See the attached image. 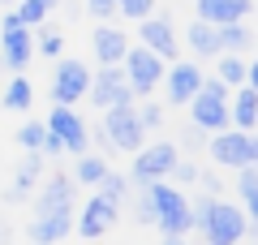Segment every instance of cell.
<instances>
[{"label":"cell","instance_id":"cell-1","mask_svg":"<svg viewBox=\"0 0 258 245\" xmlns=\"http://www.w3.org/2000/svg\"><path fill=\"white\" fill-rule=\"evenodd\" d=\"M194 211V228L207 236V245H241L249 232V215L237 202H224L215 194H203L198 202H189Z\"/></svg>","mask_w":258,"mask_h":245},{"label":"cell","instance_id":"cell-2","mask_svg":"<svg viewBox=\"0 0 258 245\" xmlns=\"http://www.w3.org/2000/svg\"><path fill=\"white\" fill-rule=\"evenodd\" d=\"M142 194L151 202V224L164 236H189L194 232V211H189V194L185 190H176L168 181H151V185H142Z\"/></svg>","mask_w":258,"mask_h":245},{"label":"cell","instance_id":"cell-3","mask_svg":"<svg viewBox=\"0 0 258 245\" xmlns=\"http://www.w3.org/2000/svg\"><path fill=\"white\" fill-rule=\"evenodd\" d=\"M228 86H224L220 78H207L203 73V86H198V95H194L185 108H189V125L203 129L207 138L220 134V129H228Z\"/></svg>","mask_w":258,"mask_h":245},{"label":"cell","instance_id":"cell-4","mask_svg":"<svg viewBox=\"0 0 258 245\" xmlns=\"http://www.w3.org/2000/svg\"><path fill=\"white\" fill-rule=\"evenodd\" d=\"M164 69H168V65L159 60L155 52H147L142 43H138V47L129 43L125 56H120V73H125V86H129V95H134V99H151V95H155V86L164 82Z\"/></svg>","mask_w":258,"mask_h":245},{"label":"cell","instance_id":"cell-5","mask_svg":"<svg viewBox=\"0 0 258 245\" xmlns=\"http://www.w3.org/2000/svg\"><path fill=\"white\" fill-rule=\"evenodd\" d=\"M207 151H211V159L220 163V168L241 172V168H254L258 163V138L241 134V129H220V134L207 138Z\"/></svg>","mask_w":258,"mask_h":245},{"label":"cell","instance_id":"cell-6","mask_svg":"<svg viewBox=\"0 0 258 245\" xmlns=\"http://www.w3.org/2000/svg\"><path fill=\"white\" fill-rule=\"evenodd\" d=\"M86 86H91V69H86V60L60 56L56 69H52V86H47L52 108H74V103H82L86 99Z\"/></svg>","mask_w":258,"mask_h":245},{"label":"cell","instance_id":"cell-7","mask_svg":"<svg viewBox=\"0 0 258 245\" xmlns=\"http://www.w3.org/2000/svg\"><path fill=\"white\" fill-rule=\"evenodd\" d=\"M181 159V146L176 142H147L142 151H134V168H129V181L151 185V181H168L172 163Z\"/></svg>","mask_w":258,"mask_h":245},{"label":"cell","instance_id":"cell-8","mask_svg":"<svg viewBox=\"0 0 258 245\" xmlns=\"http://www.w3.org/2000/svg\"><path fill=\"white\" fill-rule=\"evenodd\" d=\"M103 142H108V151H142L147 146V134H142L138 116H134V108H108L103 112V125H99Z\"/></svg>","mask_w":258,"mask_h":245},{"label":"cell","instance_id":"cell-9","mask_svg":"<svg viewBox=\"0 0 258 245\" xmlns=\"http://www.w3.org/2000/svg\"><path fill=\"white\" fill-rule=\"evenodd\" d=\"M43 129L60 142L64 155H86L91 151V129H86V120L78 116L74 108H52L47 120H43Z\"/></svg>","mask_w":258,"mask_h":245},{"label":"cell","instance_id":"cell-10","mask_svg":"<svg viewBox=\"0 0 258 245\" xmlns=\"http://www.w3.org/2000/svg\"><path fill=\"white\" fill-rule=\"evenodd\" d=\"M35 56V30L18 26L9 13H0V65L9 73H22Z\"/></svg>","mask_w":258,"mask_h":245},{"label":"cell","instance_id":"cell-11","mask_svg":"<svg viewBox=\"0 0 258 245\" xmlns=\"http://www.w3.org/2000/svg\"><path fill=\"white\" fill-rule=\"evenodd\" d=\"M86 99H91L99 112H108V108H134V103H138L134 95H129V86H125V73H120V65H108V69L91 73Z\"/></svg>","mask_w":258,"mask_h":245},{"label":"cell","instance_id":"cell-12","mask_svg":"<svg viewBox=\"0 0 258 245\" xmlns=\"http://www.w3.org/2000/svg\"><path fill=\"white\" fill-rule=\"evenodd\" d=\"M138 43L147 47V52H155L164 65L181 56V39H176V26H172L168 13H151V18L138 22Z\"/></svg>","mask_w":258,"mask_h":245},{"label":"cell","instance_id":"cell-13","mask_svg":"<svg viewBox=\"0 0 258 245\" xmlns=\"http://www.w3.org/2000/svg\"><path fill=\"white\" fill-rule=\"evenodd\" d=\"M116 224H120V207H116V202H108V198H99V194H91V198H86V207L74 215V232L86 236V241L108 236Z\"/></svg>","mask_w":258,"mask_h":245},{"label":"cell","instance_id":"cell-14","mask_svg":"<svg viewBox=\"0 0 258 245\" xmlns=\"http://www.w3.org/2000/svg\"><path fill=\"white\" fill-rule=\"evenodd\" d=\"M164 99L172 103V108H185V103L198 95V86H203V69H198V60H172L164 69Z\"/></svg>","mask_w":258,"mask_h":245},{"label":"cell","instance_id":"cell-15","mask_svg":"<svg viewBox=\"0 0 258 245\" xmlns=\"http://www.w3.org/2000/svg\"><path fill=\"white\" fill-rule=\"evenodd\" d=\"M78 202V185L69 172H52V181H43V190L35 194V215L43 211H74Z\"/></svg>","mask_w":258,"mask_h":245},{"label":"cell","instance_id":"cell-16","mask_svg":"<svg viewBox=\"0 0 258 245\" xmlns=\"http://www.w3.org/2000/svg\"><path fill=\"white\" fill-rule=\"evenodd\" d=\"M125 47H129V35H125L120 26H112V22H99V26L91 30V56L99 60V69H108V65H120Z\"/></svg>","mask_w":258,"mask_h":245},{"label":"cell","instance_id":"cell-17","mask_svg":"<svg viewBox=\"0 0 258 245\" xmlns=\"http://www.w3.org/2000/svg\"><path fill=\"white\" fill-rule=\"evenodd\" d=\"M30 245H60L64 236L74 232V211H43L30 219Z\"/></svg>","mask_w":258,"mask_h":245},{"label":"cell","instance_id":"cell-18","mask_svg":"<svg viewBox=\"0 0 258 245\" xmlns=\"http://www.w3.org/2000/svg\"><path fill=\"white\" fill-rule=\"evenodd\" d=\"M249 0H194V13L198 22L207 26H232V22H245L249 18Z\"/></svg>","mask_w":258,"mask_h":245},{"label":"cell","instance_id":"cell-19","mask_svg":"<svg viewBox=\"0 0 258 245\" xmlns=\"http://www.w3.org/2000/svg\"><path fill=\"white\" fill-rule=\"evenodd\" d=\"M43 181V155L39 151H26L18 163V172H13V185L5 190V202H26L35 194V185Z\"/></svg>","mask_w":258,"mask_h":245},{"label":"cell","instance_id":"cell-20","mask_svg":"<svg viewBox=\"0 0 258 245\" xmlns=\"http://www.w3.org/2000/svg\"><path fill=\"white\" fill-rule=\"evenodd\" d=\"M228 129H241V134L258 129V91L254 86H237L228 95Z\"/></svg>","mask_w":258,"mask_h":245},{"label":"cell","instance_id":"cell-21","mask_svg":"<svg viewBox=\"0 0 258 245\" xmlns=\"http://www.w3.org/2000/svg\"><path fill=\"white\" fill-rule=\"evenodd\" d=\"M249 43H254V30H249V22L215 26V47H220V56H245Z\"/></svg>","mask_w":258,"mask_h":245},{"label":"cell","instance_id":"cell-22","mask_svg":"<svg viewBox=\"0 0 258 245\" xmlns=\"http://www.w3.org/2000/svg\"><path fill=\"white\" fill-rule=\"evenodd\" d=\"M30 103H35V86H30L26 73H13L9 82H5V91H0V108L5 112H26Z\"/></svg>","mask_w":258,"mask_h":245},{"label":"cell","instance_id":"cell-23","mask_svg":"<svg viewBox=\"0 0 258 245\" xmlns=\"http://www.w3.org/2000/svg\"><path fill=\"white\" fill-rule=\"evenodd\" d=\"M185 43H189L194 60H211V56H220V47H215V26H207V22L194 18L189 30H185Z\"/></svg>","mask_w":258,"mask_h":245},{"label":"cell","instance_id":"cell-24","mask_svg":"<svg viewBox=\"0 0 258 245\" xmlns=\"http://www.w3.org/2000/svg\"><path fill=\"white\" fill-rule=\"evenodd\" d=\"M112 168H108V159H103L99 151H86V155H78V163H74V185H99L103 176H108Z\"/></svg>","mask_w":258,"mask_h":245},{"label":"cell","instance_id":"cell-25","mask_svg":"<svg viewBox=\"0 0 258 245\" xmlns=\"http://www.w3.org/2000/svg\"><path fill=\"white\" fill-rule=\"evenodd\" d=\"M215 78L228 86V91H237V86H254V69H249L245 56H220V73Z\"/></svg>","mask_w":258,"mask_h":245},{"label":"cell","instance_id":"cell-26","mask_svg":"<svg viewBox=\"0 0 258 245\" xmlns=\"http://www.w3.org/2000/svg\"><path fill=\"white\" fill-rule=\"evenodd\" d=\"M237 194H241L237 207L245 211V215H254V211H258V163H254V168H241V172H237Z\"/></svg>","mask_w":258,"mask_h":245},{"label":"cell","instance_id":"cell-27","mask_svg":"<svg viewBox=\"0 0 258 245\" xmlns=\"http://www.w3.org/2000/svg\"><path fill=\"white\" fill-rule=\"evenodd\" d=\"M39 35H35V56H47V60H60L64 56V35L60 30H52V26H35Z\"/></svg>","mask_w":258,"mask_h":245},{"label":"cell","instance_id":"cell-28","mask_svg":"<svg viewBox=\"0 0 258 245\" xmlns=\"http://www.w3.org/2000/svg\"><path fill=\"white\" fill-rule=\"evenodd\" d=\"M129 185H134V181H129V172H108V176H103L99 185H95V194H99V198H108V202H116V207H120V202L129 198Z\"/></svg>","mask_w":258,"mask_h":245},{"label":"cell","instance_id":"cell-29","mask_svg":"<svg viewBox=\"0 0 258 245\" xmlns=\"http://www.w3.org/2000/svg\"><path fill=\"white\" fill-rule=\"evenodd\" d=\"M9 18L18 22V26L35 30V26H43V22H47V9H43V5H39V0H18V5H13V13H9Z\"/></svg>","mask_w":258,"mask_h":245},{"label":"cell","instance_id":"cell-30","mask_svg":"<svg viewBox=\"0 0 258 245\" xmlns=\"http://www.w3.org/2000/svg\"><path fill=\"white\" fill-rule=\"evenodd\" d=\"M134 116H138L142 134H155V129L164 125V103H155V99H142L138 108H134Z\"/></svg>","mask_w":258,"mask_h":245},{"label":"cell","instance_id":"cell-31","mask_svg":"<svg viewBox=\"0 0 258 245\" xmlns=\"http://www.w3.org/2000/svg\"><path fill=\"white\" fill-rule=\"evenodd\" d=\"M43 138H47L43 120H26V125L18 129V146H22V151H39V146H43Z\"/></svg>","mask_w":258,"mask_h":245},{"label":"cell","instance_id":"cell-32","mask_svg":"<svg viewBox=\"0 0 258 245\" xmlns=\"http://www.w3.org/2000/svg\"><path fill=\"white\" fill-rule=\"evenodd\" d=\"M155 13V0H116V18H129V22H142Z\"/></svg>","mask_w":258,"mask_h":245},{"label":"cell","instance_id":"cell-33","mask_svg":"<svg viewBox=\"0 0 258 245\" xmlns=\"http://www.w3.org/2000/svg\"><path fill=\"white\" fill-rule=\"evenodd\" d=\"M168 176H172L176 190H185V185H198V176H203V172H198V163H194V159H176Z\"/></svg>","mask_w":258,"mask_h":245},{"label":"cell","instance_id":"cell-34","mask_svg":"<svg viewBox=\"0 0 258 245\" xmlns=\"http://www.w3.org/2000/svg\"><path fill=\"white\" fill-rule=\"evenodd\" d=\"M86 13L95 22H112L116 18V0H86Z\"/></svg>","mask_w":258,"mask_h":245},{"label":"cell","instance_id":"cell-35","mask_svg":"<svg viewBox=\"0 0 258 245\" xmlns=\"http://www.w3.org/2000/svg\"><path fill=\"white\" fill-rule=\"evenodd\" d=\"M134 219L151 228V202H147V194H138V202H134Z\"/></svg>","mask_w":258,"mask_h":245},{"label":"cell","instance_id":"cell-36","mask_svg":"<svg viewBox=\"0 0 258 245\" xmlns=\"http://www.w3.org/2000/svg\"><path fill=\"white\" fill-rule=\"evenodd\" d=\"M203 142H207V134H203V129L185 125V146H203Z\"/></svg>","mask_w":258,"mask_h":245},{"label":"cell","instance_id":"cell-37","mask_svg":"<svg viewBox=\"0 0 258 245\" xmlns=\"http://www.w3.org/2000/svg\"><path fill=\"white\" fill-rule=\"evenodd\" d=\"M164 245H189V236H164Z\"/></svg>","mask_w":258,"mask_h":245},{"label":"cell","instance_id":"cell-38","mask_svg":"<svg viewBox=\"0 0 258 245\" xmlns=\"http://www.w3.org/2000/svg\"><path fill=\"white\" fill-rule=\"evenodd\" d=\"M39 5H43L47 13H56V9H60V0H39Z\"/></svg>","mask_w":258,"mask_h":245},{"label":"cell","instance_id":"cell-39","mask_svg":"<svg viewBox=\"0 0 258 245\" xmlns=\"http://www.w3.org/2000/svg\"><path fill=\"white\" fill-rule=\"evenodd\" d=\"M9 241V224H5V219H0V245Z\"/></svg>","mask_w":258,"mask_h":245},{"label":"cell","instance_id":"cell-40","mask_svg":"<svg viewBox=\"0 0 258 245\" xmlns=\"http://www.w3.org/2000/svg\"><path fill=\"white\" fill-rule=\"evenodd\" d=\"M13 5H18V0H0V9H13Z\"/></svg>","mask_w":258,"mask_h":245},{"label":"cell","instance_id":"cell-41","mask_svg":"<svg viewBox=\"0 0 258 245\" xmlns=\"http://www.w3.org/2000/svg\"><path fill=\"white\" fill-rule=\"evenodd\" d=\"M0 73H5V65H0Z\"/></svg>","mask_w":258,"mask_h":245}]
</instances>
